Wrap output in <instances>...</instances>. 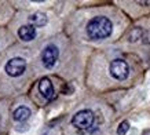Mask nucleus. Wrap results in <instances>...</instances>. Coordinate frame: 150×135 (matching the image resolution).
<instances>
[{
    "label": "nucleus",
    "instance_id": "obj_1",
    "mask_svg": "<svg viewBox=\"0 0 150 135\" xmlns=\"http://www.w3.org/2000/svg\"><path fill=\"white\" fill-rule=\"evenodd\" d=\"M113 23L106 17H95L87 25V35L92 40H102L112 35Z\"/></svg>",
    "mask_w": 150,
    "mask_h": 135
},
{
    "label": "nucleus",
    "instance_id": "obj_2",
    "mask_svg": "<svg viewBox=\"0 0 150 135\" xmlns=\"http://www.w3.org/2000/svg\"><path fill=\"white\" fill-rule=\"evenodd\" d=\"M94 120H95L94 113L91 110H88V109H84V110H80L73 116L72 124L79 130H87V128L92 127Z\"/></svg>",
    "mask_w": 150,
    "mask_h": 135
},
{
    "label": "nucleus",
    "instance_id": "obj_3",
    "mask_svg": "<svg viewBox=\"0 0 150 135\" xmlns=\"http://www.w3.org/2000/svg\"><path fill=\"white\" fill-rule=\"evenodd\" d=\"M110 75L117 79V80H124L128 77V73H129V66L128 63L124 61V59H114L112 61L109 66Z\"/></svg>",
    "mask_w": 150,
    "mask_h": 135
},
{
    "label": "nucleus",
    "instance_id": "obj_4",
    "mask_svg": "<svg viewBox=\"0 0 150 135\" xmlns=\"http://www.w3.org/2000/svg\"><path fill=\"white\" fill-rule=\"evenodd\" d=\"M26 69V62L23 58H11L8 62L6 63V73L11 77H18L22 76L23 72Z\"/></svg>",
    "mask_w": 150,
    "mask_h": 135
},
{
    "label": "nucleus",
    "instance_id": "obj_5",
    "mask_svg": "<svg viewBox=\"0 0 150 135\" xmlns=\"http://www.w3.org/2000/svg\"><path fill=\"white\" fill-rule=\"evenodd\" d=\"M58 57H59L58 47L54 44L47 45L46 48L43 50V53H41V61H43L44 68H47V69L54 68V65L57 63V61H58Z\"/></svg>",
    "mask_w": 150,
    "mask_h": 135
},
{
    "label": "nucleus",
    "instance_id": "obj_6",
    "mask_svg": "<svg viewBox=\"0 0 150 135\" xmlns=\"http://www.w3.org/2000/svg\"><path fill=\"white\" fill-rule=\"evenodd\" d=\"M39 91H40V94L47 99V101H51V99L54 98V86H52V83H51L50 79H41L40 83H39Z\"/></svg>",
    "mask_w": 150,
    "mask_h": 135
},
{
    "label": "nucleus",
    "instance_id": "obj_7",
    "mask_svg": "<svg viewBox=\"0 0 150 135\" xmlns=\"http://www.w3.org/2000/svg\"><path fill=\"white\" fill-rule=\"evenodd\" d=\"M18 36L22 39L23 41H30L36 37V28L32 25H23L19 28Z\"/></svg>",
    "mask_w": 150,
    "mask_h": 135
},
{
    "label": "nucleus",
    "instance_id": "obj_8",
    "mask_svg": "<svg viewBox=\"0 0 150 135\" xmlns=\"http://www.w3.org/2000/svg\"><path fill=\"white\" fill-rule=\"evenodd\" d=\"M29 22L32 26H44L47 22H48V18H47V15L44 13H40V11H37V13H33L30 17H29Z\"/></svg>",
    "mask_w": 150,
    "mask_h": 135
},
{
    "label": "nucleus",
    "instance_id": "obj_9",
    "mask_svg": "<svg viewBox=\"0 0 150 135\" xmlns=\"http://www.w3.org/2000/svg\"><path fill=\"white\" fill-rule=\"evenodd\" d=\"M30 109L26 108V106H19L18 109H15V112H14L13 117L15 122H25L28 120L29 117H30Z\"/></svg>",
    "mask_w": 150,
    "mask_h": 135
},
{
    "label": "nucleus",
    "instance_id": "obj_10",
    "mask_svg": "<svg viewBox=\"0 0 150 135\" xmlns=\"http://www.w3.org/2000/svg\"><path fill=\"white\" fill-rule=\"evenodd\" d=\"M142 35H143V32H142L141 28H135L134 31L131 32V35H129V41H137L139 39H142Z\"/></svg>",
    "mask_w": 150,
    "mask_h": 135
},
{
    "label": "nucleus",
    "instance_id": "obj_11",
    "mask_svg": "<svg viewBox=\"0 0 150 135\" xmlns=\"http://www.w3.org/2000/svg\"><path fill=\"white\" fill-rule=\"evenodd\" d=\"M128 130H129V123L124 120V122H121V123H120V126H118L117 134L118 135H125L128 132Z\"/></svg>",
    "mask_w": 150,
    "mask_h": 135
},
{
    "label": "nucleus",
    "instance_id": "obj_12",
    "mask_svg": "<svg viewBox=\"0 0 150 135\" xmlns=\"http://www.w3.org/2000/svg\"><path fill=\"white\" fill-rule=\"evenodd\" d=\"M139 4H150V1H138Z\"/></svg>",
    "mask_w": 150,
    "mask_h": 135
}]
</instances>
